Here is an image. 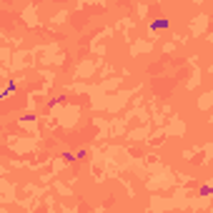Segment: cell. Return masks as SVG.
<instances>
[{"instance_id": "1", "label": "cell", "mask_w": 213, "mask_h": 213, "mask_svg": "<svg viewBox=\"0 0 213 213\" xmlns=\"http://www.w3.org/2000/svg\"><path fill=\"white\" fill-rule=\"evenodd\" d=\"M153 30H160V28H168V20H156L153 25H150Z\"/></svg>"}]
</instances>
